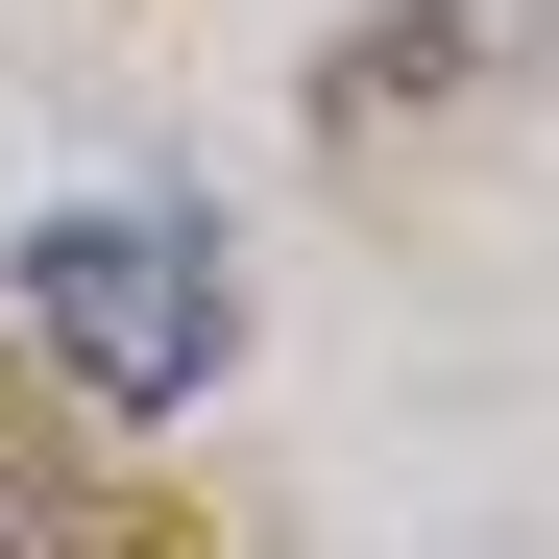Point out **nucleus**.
Listing matches in <instances>:
<instances>
[{
    "mask_svg": "<svg viewBox=\"0 0 559 559\" xmlns=\"http://www.w3.org/2000/svg\"><path fill=\"white\" fill-rule=\"evenodd\" d=\"M511 0H414V25H365V49H317V122H390V98H438L462 49H487Z\"/></svg>",
    "mask_w": 559,
    "mask_h": 559,
    "instance_id": "f03ea898",
    "label": "nucleus"
},
{
    "mask_svg": "<svg viewBox=\"0 0 559 559\" xmlns=\"http://www.w3.org/2000/svg\"><path fill=\"white\" fill-rule=\"evenodd\" d=\"M0 317H25V365L73 414H195L243 365V243L195 170H146V195H49L25 243H0Z\"/></svg>",
    "mask_w": 559,
    "mask_h": 559,
    "instance_id": "f257e3e1",
    "label": "nucleus"
}]
</instances>
